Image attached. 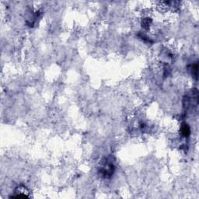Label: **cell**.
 <instances>
[{
	"label": "cell",
	"mask_w": 199,
	"mask_h": 199,
	"mask_svg": "<svg viewBox=\"0 0 199 199\" xmlns=\"http://www.w3.org/2000/svg\"><path fill=\"white\" fill-rule=\"evenodd\" d=\"M181 132L184 137H188L191 133V129L190 127L187 123H183L181 128Z\"/></svg>",
	"instance_id": "cell-1"
},
{
	"label": "cell",
	"mask_w": 199,
	"mask_h": 199,
	"mask_svg": "<svg viewBox=\"0 0 199 199\" xmlns=\"http://www.w3.org/2000/svg\"><path fill=\"white\" fill-rule=\"evenodd\" d=\"M198 66L197 63H195V65H193V69H192V72H193V75L197 78L198 76Z\"/></svg>",
	"instance_id": "cell-2"
}]
</instances>
